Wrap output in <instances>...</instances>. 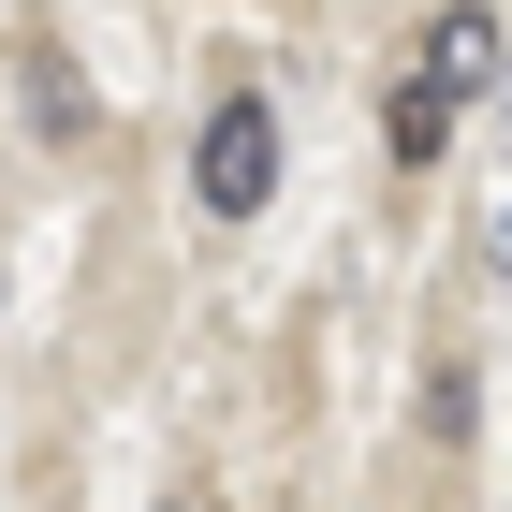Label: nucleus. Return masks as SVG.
Instances as JSON below:
<instances>
[{"label": "nucleus", "mask_w": 512, "mask_h": 512, "mask_svg": "<svg viewBox=\"0 0 512 512\" xmlns=\"http://www.w3.org/2000/svg\"><path fill=\"white\" fill-rule=\"evenodd\" d=\"M264 191H278V118L264 103H220L205 147H191V205L205 220H264Z\"/></svg>", "instance_id": "obj_1"}, {"label": "nucleus", "mask_w": 512, "mask_h": 512, "mask_svg": "<svg viewBox=\"0 0 512 512\" xmlns=\"http://www.w3.org/2000/svg\"><path fill=\"white\" fill-rule=\"evenodd\" d=\"M381 147L410 161V176H425V161L454 147V88H425V74H410V88H395V103H381Z\"/></svg>", "instance_id": "obj_3"}, {"label": "nucleus", "mask_w": 512, "mask_h": 512, "mask_svg": "<svg viewBox=\"0 0 512 512\" xmlns=\"http://www.w3.org/2000/svg\"><path fill=\"white\" fill-rule=\"evenodd\" d=\"M483 74H498V15H483V0H454V15L425 30V88H483Z\"/></svg>", "instance_id": "obj_2"}, {"label": "nucleus", "mask_w": 512, "mask_h": 512, "mask_svg": "<svg viewBox=\"0 0 512 512\" xmlns=\"http://www.w3.org/2000/svg\"><path fill=\"white\" fill-rule=\"evenodd\" d=\"M498 278H512V220H498Z\"/></svg>", "instance_id": "obj_4"}]
</instances>
